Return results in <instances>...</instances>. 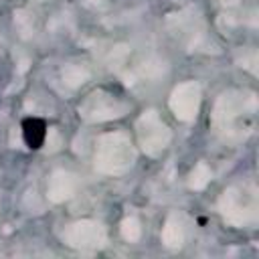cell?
Returning <instances> with one entry per match:
<instances>
[{
  "label": "cell",
  "mask_w": 259,
  "mask_h": 259,
  "mask_svg": "<svg viewBox=\"0 0 259 259\" xmlns=\"http://www.w3.org/2000/svg\"><path fill=\"white\" fill-rule=\"evenodd\" d=\"M47 138V123L40 117L22 119V140L30 150H38Z\"/></svg>",
  "instance_id": "1"
}]
</instances>
